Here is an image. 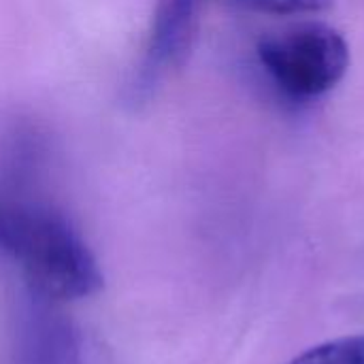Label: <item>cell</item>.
Masks as SVG:
<instances>
[{
    "label": "cell",
    "instance_id": "6da1fadb",
    "mask_svg": "<svg viewBox=\"0 0 364 364\" xmlns=\"http://www.w3.org/2000/svg\"><path fill=\"white\" fill-rule=\"evenodd\" d=\"M0 269L60 303L92 296L105 282L92 250L60 211L6 183H0Z\"/></svg>",
    "mask_w": 364,
    "mask_h": 364
},
{
    "label": "cell",
    "instance_id": "7a4b0ae2",
    "mask_svg": "<svg viewBox=\"0 0 364 364\" xmlns=\"http://www.w3.org/2000/svg\"><path fill=\"white\" fill-rule=\"evenodd\" d=\"M256 55L275 87L299 100L326 94L350 66V47L341 32L316 21L271 32L258 43Z\"/></svg>",
    "mask_w": 364,
    "mask_h": 364
},
{
    "label": "cell",
    "instance_id": "3957f363",
    "mask_svg": "<svg viewBox=\"0 0 364 364\" xmlns=\"http://www.w3.org/2000/svg\"><path fill=\"white\" fill-rule=\"evenodd\" d=\"M0 364H83L81 341L60 301L6 273Z\"/></svg>",
    "mask_w": 364,
    "mask_h": 364
},
{
    "label": "cell",
    "instance_id": "277c9868",
    "mask_svg": "<svg viewBox=\"0 0 364 364\" xmlns=\"http://www.w3.org/2000/svg\"><path fill=\"white\" fill-rule=\"evenodd\" d=\"M207 0H156L143 55L124 90L128 107L147 105L190 58Z\"/></svg>",
    "mask_w": 364,
    "mask_h": 364
},
{
    "label": "cell",
    "instance_id": "5b68a950",
    "mask_svg": "<svg viewBox=\"0 0 364 364\" xmlns=\"http://www.w3.org/2000/svg\"><path fill=\"white\" fill-rule=\"evenodd\" d=\"M288 364H364V335L326 341L303 352Z\"/></svg>",
    "mask_w": 364,
    "mask_h": 364
},
{
    "label": "cell",
    "instance_id": "8992f818",
    "mask_svg": "<svg viewBox=\"0 0 364 364\" xmlns=\"http://www.w3.org/2000/svg\"><path fill=\"white\" fill-rule=\"evenodd\" d=\"M230 6L269 13V15H303V13H320L326 11L333 0H224Z\"/></svg>",
    "mask_w": 364,
    "mask_h": 364
}]
</instances>
